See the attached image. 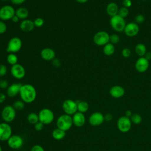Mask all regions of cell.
<instances>
[{
  "instance_id": "1",
  "label": "cell",
  "mask_w": 151,
  "mask_h": 151,
  "mask_svg": "<svg viewBox=\"0 0 151 151\" xmlns=\"http://www.w3.org/2000/svg\"><path fill=\"white\" fill-rule=\"evenodd\" d=\"M19 96L21 100L25 103H31L36 99L37 91L35 88L31 84H25L21 86Z\"/></svg>"
},
{
  "instance_id": "2",
  "label": "cell",
  "mask_w": 151,
  "mask_h": 151,
  "mask_svg": "<svg viewBox=\"0 0 151 151\" xmlns=\"http://www.w3.org/2000/svg\"><path fill=\"white\" fill-rule=\"evenodd\" d=\"M73 125L72 116L65 113L60 115L56 120L57 127L65 132L69 130Z\"/></svg>"
},
{
  "instance_id": "3",
  "label": "cell",
  "mask_w": 151,
  "mask_h": 151,
  "mask_svg": "<svg viewBox=\"0 0 151 151\" xmlns=\"http://www.w3.org/2000/svg\"><path fill=\"white\" fill-rule=\"evenodd\" d=\"M16 111L12 106H5L1 111V117L4 122L8 123L13 122L17 116Z\"/></svg>"
},
{
  "instance_id": "4",
  "label": "cell",
  "mask_w": 151,
  "mask_h": 151,
  "mask_svg": "<svg viewBox=\"0 0 151 151\" xmlns=\"http://www.w3.org/2000/svg\"><path fill=\"white\" fill-rule=\"evenodd\" d=\"M110 24L112 29L117 32L124 31V29L126 25L124 18L118 14L111 17L110 19Z\"/></svg>"
},
{
  "instance_id": "5",
  "label": "cell",
  "mask_w": 151,
  "mask_h": 151,
  "mask_svg": "<svg viewBox=\"0 0 151 151\" xmlns=\"http://www.w3.org/2000/svg\"><path fill=\"white\" fill-rule=\"evenodd\" d=\"M39 121L44 124H50L54 120V114L53 111L48 108L42 109L38 113Z\"/></svg>"
},
{
  "instance_id": "6",
  "label": "cell",
  "mask_w": 151,
  "mask_h": 151,
  "mask_svg": "<svg viewBox=\"0 0 151 151\" xmlns=\"http://www.w3.org/2000/svg\"><path fill=\"white\" fill-rule=\"evenodd\" d=\"M22 40L19 37H12L8 41L6 47V51L9 53L15 54L20 51L22 48Z\"/></svg>"
},
{
  "instance_id": "7",
  "label": "cell",
  "mask_w": 151,
  "mask_h": 151,
  "mask_svg": "<svg viewBox=\"0 0 151 151\" xmlns=\"http://www.w3.org/2000/svg\"><path fill=\"white\" fill-rule=\"evenodd\" d=\"M62 109L65 114L73 116L77 111V102L71 99H66L62 104Z\"/></svg>"
},
{
  "instance_id": "8",
  "label": "cell",
  "mask_w": 151,
  "mask_h": 151,
  "mask_svg": "<svg viewBox=\"0 0 151 151\" xmlns=\"http://www.w3.org/2000/svg\"><path fill=\"white\" fill-rule=\"evenodd\" d=\"M15 15V10L10 5H5L0 8V19L4 21L12 19Z\"/></svg>"
},
{
  "instance_id": "9",
  "label": "cell",
  "mask_w": 151,
  "mask_h": 151,
  "mask_svg": "<svg viewBox=\"0 0 151 151\" xmlns=\"http://www.w3.org/2000/svg\"><path fill=\"white\" fill-rule=\"evenodd\" d=\"M110 35L104 31L96 32L93 37V41L98 46H104L109 42Z\"/></svg>"
},
{
  "instance_id": "10",
  "label": "cell",
  "mask_w": 151,
  "mask_h": 151,
  "mask_svg": "<svg viewBox=\"0 0 151 151\" xmlns=\"http://www.w3.org/2000/svg\"><path fill=\"white\" fill-rule=\"evenodd\" d=\"M12 129L8 123L2 122L0 123V141H7L12 135Z\"/></svg>"
},
{
  "instance_id": "11",
  "label": "cell",
  "mask_w": 151,
  "mask_h": 151,
  "mask_svg": "<svg viewBox=\"0 0 151 151\" xmlns=\"http://www.w3.org/2000/svg\"><path fill=\"white\" fill-rule=\"evenodd\" d=\"M118 129L122 133L128 132L132 127V122L129 117L126 116L120 117L117 122Z\"/></svg>"
},
{
  "instance_id": "12",
  "label": "cell",
  "mask_w": 151,
  "mask_h": 151,
  "mask_svg": "<svg viewBox=\"0 0 151 151\" xmlns=\"http://www.w3.org/2000/svg\"><path fill=\"white\" fill-rule=\"evenodd\" d=\"M8 146L12 149H19L23 146L24 139L18 134L12 135L7 140Z\"/></svg>"
},
{
  "instance_id": "13",
  "label": "cell",
  "mask_w": 151,
  "mask_h": 151,
  "mask_svg": "<svg viewBox=\"0 0 151 151\" xmlns=\"http://www.w3.org/2000/svg\"><path fill=\"white\" fill-rule=\"evenodd\" d=\"M11 75L16 79L20 80L23 78L25 76V70L20 64H16L11 66L10 69Z\"/></svg>"
},
{
  "instance_id": "14",
  "label": "cell",
  "mask_w": 151,
  "mask_h": 151,
  "mask_svg": "<svg viewBox=\"0 0 151 151\" xmlns=\"http://www.w3.org/2000/svg\"><path fill=\"white\" fill-rule=\"evenodd\" d=\"M139 31L138 24L136 22H129L126 25L124 29V34L129 37H133L137 35Z\"/></svg>"
},
{
  "instance_id": "15",
  "label": "cell",
  "mask_w": 151,
  "mask_h": 151,
  "mask_svg": "<svg viewBox=\"0 0 151 151\" xmlns=\"http://www.w3.org/2000/svg\"><path fill=\"white\" fill-rule=\"evenodd\" d=\"M104 121V116L100 112H94L92 113L89 118L88 122L89 123L93 126H97L101 124Z\"/></svg>"
},
{
  "instance_id": "16",
  "label": "cell",
  "mask_w": 151,
  "mask_h": 151,
  "mask_svg": "<svg viewBox=\"0 0 151 151\" xmlns=\"http://www.w3.org/2000/svg\"><path fill=\"white\" fill-rule=\"evenodd\" d=\"M149 66V62L144 57H139L135 63V68L139 73H144L147 71Z\"/></svg>"
},
{
  "instance_id": "17",
  "label": "cell",
  "mask_w": 151,
  "mask_h": 151,
  "mask_svg": "<svg viewBox=\"0 0 151 151\" xmlns=\"http://www.w3.org/2000/svg\"><path fill=\"white\" fill-rule=\"evenodd\" d=\"M73 124L78 127L83 126L86 123V116L84 113L77 111L72 116Z\"/></svg>"
},
{
  "instance_id": "18",
  "label": "cell",
  "mask_w": 151,
  "mask_h": 151,
  "mask_svg": "<svg viewBox=\"0 0 151 151\" xmlns=\"http://www.w3.org/2000/svg\"><path fill=\"white\" fill-rule=\"evenodd\" d=\"M40 55L41 58L45 61H52L55 57V52L54 50L48 47L43 48Z\"/></svg>"
},
{
  "instance_id": "19",
  "label": "cell",
  "mask_w": 151,
  "mask_h": 151,
  "mask_svg": "<svg viewBox=\"0 0 151 151\" xmlns=\"http://www.w3.org/2000/svg\"><path fill=\"white\" fill-rule=\"evenodd\" d=\"M22 84L20 83H13L8 86L6 89V94L9 97H14L19 94Z\"/></svg>"
},
{
  "instance_id": "20",
  "label": "cell",
  "mask_w": 151,
  "mask_h": 151,
  "mask_svg": "<svg viewBox=\"0 0 151 151\" xmlns=\"http://www.w3.org/2000/svg\"><path fill=\"white\" fill-rule=\"evenodd\" d=\"M109 93L110 96L114 98H120L124 96L125 90L123 87L116 85L110 88Z\"/></svg>"
},
{
  "instance_id": "21",
  "label": "cell",
  "mask_w": 151,
  "mask_h": 151,
  "mask_svg": "<svg viewBox=\"0 0 151 151\" xmlns=\"http://www.w3.org/2000/svg\"><path fill=\"white\" fill-rule=\"evenodd\" d=\"M19 27L22 31L28 32L32 31L34 29L35 25L33 21L26 19L21 21L19 25Z\"/></svg>"
},
{
  "instance_id": "22",
  "label": "cell",
  "mask_w": 151,
  "mask_h": 151,
  "mask_svg": "<svg viewBox=\"0 0 151 151\" xmlns=\"http://www.w3.org/2000/svg\"><path fill=\"white\" fill-rule=\"evenodd\" d=\"M119 6L115 2H110L108 4L106 7V12L111 17L115 16L118 14L119 12Z\"/></svg>"
},
{
  "instance_id": "23",
  "label": "cell",
  "mask_w": 151,
  "mask_h": 151,
  "mask_svg": "<svg viewBox=\"0 0 151 151\" xmlns=\"http://www.w3.org/2000/svg\"><path fill=\"white\" fill-rule=\"evenodd\" d=\"M15 15L19 18V19L24 20L26 19L28 15V10L25 7H19L17 10H15Z\"/></svg>"
},
{
  "instance_id": "24",
  "label": "cell",
  "mask_w": 151,
  "mask_h": 151,
  "mask_svg": "<svg viewBox=\"0 0 151 151\" xmlns=\"http://www.w3.org/2000/svg\"><path fill=\"white\" fill-rule=\"evenodd\" d=\"M51 134L53 139L57 140H60L65 137L66 133L65 131L57 127L52 130Z\"/></svg>"
},
{
  "instance_id": "25",
  "label": "cell",
  "mask_w": 151,
  "mask_h": 151,
  "mask_svg": "<svg viewBox=\"0 0 151 151\" xmlns=\"http://www.w3.org/2000/svg\"><path fill=\"white\" fill-rule=\"evenodd\" d=\"M77 104V111L84 113L88 111L89 109L88 103L85 101H76Z\"/></svg>"
},
{
  "instance_id": "26",
  "label": "cell",
  "mask_w": 151,
  "mask_h": 151,
  "mask_svg": "<svg viewBox=\"0 0 151 151\" xmlns=\"http://www.w3.org/2000/svg\"><path fill=\"white\" fill-rule=\"evenodd\" d=\"M134 50L136 53L137 55H139L140 57H144L145 55L146 51V47L144 44L142 43H139L136 44L134 48Z\"/></svg>"
},
{
  "instance_id": "27",
  "label": "cell",
  "mask_w": 151,
  "mask_h": 151,
  "mask_svg": "<svg viewBox=\"0 0 151 151\" xmlns=\"http://www.w3.org/2000/svg\"><path fill=\"white\" fill-rule=\"evenodd\" d=\"M103 52L104 54L107 55V56H111L112 55L114 51H115V47L114 45L110 43L109 42L107 44H106L105 45L103 46Z\"/></svg>"
},
{
  "instance_id": "28",
  "label": "cell",
  "mask_w": 151,
  "mask_h": 151,
  "mask_svg": "<svg viewBox=\"0 0 151 151\" xmlns=\"http://www.w3.org/2000/svg\"><path fill=\"white\" fill-rule=\"evenodd\" d=\"M27 120L29 123L34 125L35 123L39 122L38 114L34 112L29 113L27 116Z\"/></svg>"
},
{
  "instance_id": "29",
  "label": "cell",
  "mask_w": 151,
  "mask_h": 151,
  "mask_svg": "<svg viewBox=\"0 0 151 151\" xmlns=\"http://www.w3.org/2000/svg\"><path fill=\"white\" fill-rule=\"evenodd\" d=\"M18 56L14 53H9L6 57V61L9 64L13 65L18 63Z\"/></svg>"
},
{
  "instance_id": "30",
  "label": "cell",
  "mask_w": 151,
  "mask_h": 151,
  "mask_svg": "<svg viewBox=\"0 0 151 151\" xmlns=\"http://www.w3.org/2000/svg\"><path fill=\"white\" fill-rule=\"evenodd\" d=\"M130 119L132 123H133V124H140L142 120V118L141 116L137 113L133 114L132 115V116L130 117Z\"/></svg>"
},
{
  "instance_id": "31",
  "label": "cell",
  "mask_w": 151,
  "mask_h": 151,
  "mask_svg": "<svg viewBox=\"0 0 151 151\" xmlns=\"http://www.w3.org/2000/svg\"><path fill=\"white\" fill-rule=\"evenodd\" d=\"M12 106L16 110H21L25 107V103L22 100H17L14 101Z\"/></svg>"
},
{
  "instance_id": "32",
  "label": "cell",
  "mask_w": 151,
  "mask_h": 151,
  "mask_svg": "<svg viewBox=\"0 0 151 151\" xmlns=\"http://www.w3.org/2000/svg\"><path fill=\"white\" fill-rule=\"evenodd\" d=\"M129 9L123 6V7H121L120 8H119V12H118V15H120V17H122V18H125L129 15Z\"/></svg>"
},
{
  "instance_id": "33",
  "label": "cell",
  "mask_w": 151,
  "mask_h": 151,
  "mask_svg": "<svg viewBox=\"0 0 151 151\" xmlns=\"http://www.w3.org/2000/svg\"><path fill=\"white\" fill-rule=\"evenodd\" d=\"M120 41V37L118 35L113 34L111 35H110V38H109V42L114 44H116L118 43Z\"/></svg>"
},
{
  "instance_id": "34",
  "label": "cell",
  "mask_w": 151,
  "mask_h": 151,
  "mask_svg": "<svg viewBox=\"0 0 151 151\" xmlns=\"http://www.w3.org/2000/svg\"><path fill=\"white\" fill-rule=\"evenodd\" d=\"M33 21H34V25L36 27H41L44 24V19L40 17L35 18Z\"/></svg>"
},
{
  "instance_id": "35",
  "label": "cell",
  "mask_w": 151,
  "mask_h": 151,
  "mask_svg": "<svg viewBox=\"0 0 151 151\" xmlns=\"http://www.w3.org/2000/svg\"><path fill=\"white\" fill-rule=\"evenodd\" d=\"M122 55L124 58H129L131 55V51L129 48H124L121 51Z\"/></svg>"
},
{
  "instance_id": "36",
  "label": "cell",
  "mask_w": 151,
  "mask_h": 151,
  "mask_svg": "<svg viewBox=\"0 0 151 151\" xmlns=\"http://www.w3.org/2000/svg\"><path fill=\"white\" fill-rule=\"evenodd\" d=\"M145 20V17L142 14H138L134 18L135 22L137 24H142L144 22Z\"/></svg>"
},
{
  "instance_id": "37",
  "label": "cell",
  "mask_w": 151,
  "mask_h": 151,
  "mask_svg": "<svg viewBox=\"0 0 151 151\" xmlns=\"http://www.w3.org/2000/svg\"><path fill=\"white\" fill-rule=\"evenodd\" d=\"M7 30V26L4 21L0 19V34H4Z\"/></svg>"
},
{
  "instance_id": "38",
  "label": "cell",
  "mask_w": 151,
  "mask_h": 151,
  "mask_svg": "<svg viewBox=\"0 0 151 151\" xmlns=\"http://www.w3.org/2000/svg\"><path fill=\"white\" fill-rule=\"evenodd\" d=\"M7 73V67L5 65L0 64V77H3L6 75Z\"/></svg>"
},
{
  "instance_id": "39",
  "label": "cell",
  "mask_w": 151,
  "mask_h": 151,
  "mask_svg": "<svg viewBox=\"0 0 151 151\" xmlns=\"http://www.w3.org/2000/svg\"><path fill=\"white\" fill-rule=\"evenodd\" d=\"M44 125L42 122H38L37 123H35L34 124V129L35 130L37 131H41L44 129Z\"/></svg>"
},
{
  "instance_id": "40",
  "label": "cell",
  "mask_w": 151,
  "mask_h": 151,
  "mask_svg": "<svg viewBox=\"0 0 151 151\" xmlns=\"http://www.w3.org/2000/svg\"><path fill=\"white\" fill-rule=\"evenodd\" d=\"M9 84L8 82L6 80H0V88L1 89H7Z\"/></svg>"
},
{
  "instance_id": "41",
  "label": "cell",
  "mask_w": 151,
  "mask_h": 151,
  "mask_svg": "<svg viewBox=\"0 0 151 151\" xmlns=\"http://www.w3.org/2000/svg\"><path fill=\"white\" fill-rule=\"evenodd\" d=\"M30 151H45V150L42 146L40 145H35L31 147Z\"/></svg>"
},
{
  "instance_id": "42",
  "label": "cell",
  "mask_w": 151,
  "mask_h": 151,
  "mask_svg": "<svg viewBox=\"0 0 151 151\" xmlns=\"http://www.w3.org/2000/svg\"><path fill=\"white\" fill-rule=\"evenodd\" d=\"M122 4L124 7L129 8V7H130L132 6V2L131 0H123Z\"/></svg>"
},
{
  "instance_id": "43",
  "label": "cell",
  "mask_w": 151,
  "mask_h": 151,
  "mask_svg": "<svg viewBox=\"0 0 151 151\" xmlns=\"http://www.w3.org/2000/svg\"><path fill=\"white\" fill-rule=\"evenodd\" d=\"M52 64L55 67H58L61 65V61L58 58H54L52 60Z\"/></svg>"
},
{
  "instance_id": "44",
  "label": "cell",
  "mask_w": 151,
  "mask_h": 151,
  "mask_svg": "<svg viewBox=\"0 0 151 151\" xmlns=\"http://www.w3.org/2000/svg\"><path fill=\"white\" fill-rule=\"evenodd\" d=\"M11 2H12V4H14V5H21L22 4H23L26 0H10Z\"/></svg>"
},
{
  "instance_id": "45",
  "label": "cell",
  "mask_w": 151,
  "mask_h": 151,
  "mask_svg": "<svg viewBox=\"0 0 151 151\" xmlns=\"http://www.w3.org/2000/svg\"><path fill=\"white\" fill-rule=\"evenodd\" d=\"M104 116V120L107 121V122H109L110 120H112L113 119V116L110 113H108V114H106Z\"/></svg>"
},
{
  "instance_id": "46",
  "label": "cell",
  "mask_w": 151,
  "mask_h": 151,
  "mask_svg": "<svg viewBox=\"0 0 151 151\" xmlns=\"http://www.w3.org/2000/svg\"><path fill=\"white\" fill-rule=\"evenodd\" d=\"M6 100V96L2 93H0V104L3 103Z\"/></svg>"
},
{
  "instance_id": "47",
  "label": "cell",
  "mask_w": 151,
  "mask_h": 151,
  "mask_svg": "<svg viewBox=\"0 0 151 151\" xmlns=\"http://www.w3.org/2000/svg\"><path fill=\"white\" fill-rule=\"evenodd\" d=\"M144 57L145 58H146L149 61V60H151V52H150V51L146 52L145 55H144Z\"/></svg>"
},
{
  "instance_id": "48",
  "label": "cell",
  "mask_w": 151,
  "mask_h": 151,
  "mask_svg": "<svg viewBox=\"0 0 151 151\" xmlns=\"http://www.w3.org/2000/svg\"><path fill=\"white\" fill-rule=\"evenodd\" d=\"M13 22H14V23H17V22H18L19 21V18L16 15H15L12 18V19H11Z\"/></svg>"
},
{
  "instance_id": "49",
  "label": "cell",
  "mask_w": 151,
  "mask_h": 151,
  "mask_svg": "<svg viewBox=\"0 0 151 151\" xmlns=\"http://www.w3.org/2000/svg\"><path fill=\"white\" fill-rule=\"evenodd\" d=\"M132 113L130 110H127L125 113V116H126L127 117L130 118L132 116Z\"/></svg>"
},
{
  "instance_id": "50",
  "label": "cell",
  "mask_w": 151,
  "mask_h": 151,
  "mask_svg": "<svg viewBox=\"0 0 151 151\" xmlns=\"http://www.w3.org/2000/svg\"><path fill=\"white\" fill-rule=\"evenodd\" d=\"M88 0H76V1L80 4H84L87 2Z\"/></svg>"
},
{
  "instance_id": "51",
  "label": "cell",
  "mask_w": 151,
  "mask_h": 151,
  "mask_svg": "<svg viewBox=\"0 0 151 151\" xmlns=\"http://www.w3.org/2000/svg\"><path fill=\"white\" fill-rule=\"evenodd\" d=\"M1 1H3V2H6V1H9V0H1Z\"/></svg>"
},
{
  "instance_id": "52",
  "label": "cell",
  "mask_w": 151,
  "mask_h": 151,
  "mask_svg": "<svg viewBox=\"0 0 151 151\" xmlns=\"http://www.w3.org/2000/svg\"><path fill=\"white\" fill-rule=\"evenodd\" d=\"M0 151H2V147L1 146V145H0Z\"/></svg>"
},
{
  "instance_id": "53",
  "label": "cell",
  "mask_w": 151,
  "mask_h": 151,
  "mask_svg": "<svg viewBox=\"0 0 151 151\" xmlns=\"http://www.w3.org/2000/svg\"><path fill=\"white\" fill-rule=\"evenodd\" d=\"M143 1H145V0H143Z\"/></svg>"
},
{
  "instance_id": "54",
  "label": "cell",
  "mask_w": 151,
  "mask_h": 151,
  "mask_svg": "<svg viewBox=\"0 0 151 151\" xmlns=\"http://www.w3.org/2000/svg\"><path fill=\"white\" fill-rule=\"evenodd\" d=\"M0 80H1V79H0Z\"/></svg>"
}]
</instances>
